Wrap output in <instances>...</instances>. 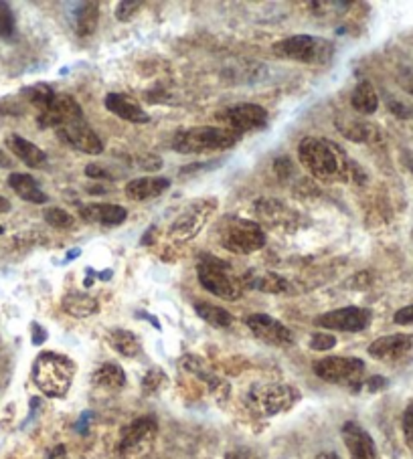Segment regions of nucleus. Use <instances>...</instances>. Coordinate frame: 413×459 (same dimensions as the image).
I'll return each mask as SVG.
<instances>
[{"mask_svg": "<svg viewBox=\"0 0 413 459\" xmlns=\"http://www.w3.org/2000/svg\"><path fill=\"white\" fill-rule=\"evenodd\" d=\"M105 109L116 114L118 118L130 122V124H148L150 122V116L148 111L138 103L132 96H126V94H107L105 99Z\"/></svg>", "mask_w": 413, "mask_h": 459, "instance_id": "nucleus-20", "label": "nucleus"}, {"mask_svg": "<svg viewBox=\"0 0 413 459\" xmlns=\"http://www.w3.org/2000/svg\"><path fill=\"white\" fill-rule=\"evenodd\" d=\"M243 286L245 288H255V290L266 292V294H284V292H288V281L284 277H279L274 271L257 273V271L251 269L243 277Z\"/></svg>", "mask_w": 413, "mask_h": 459, "instance_id": "nucleus-25", "label": "nucleus"}, {"mask_svg": "<svg viewBox=\"0 0 413 459\" xmlns=\"http://www.w3.org/2000/svg\"><path fill=\"white\" fill-rule=\"evenodd\" d=\"M92 381L96 387L105 389V391H120L126 387V372L116 362H103L102 366H98V370L92 374Z\"/></svg>", "mask_w": 413, "mask_h": 459, "instance_id": "nucleus-27", "label": "nucleus"}, {"mask_svg": "<svg viewBox=\"0 0 413 459\" xmlns=\"http://www.w3.org/2000/svg\"><path fill=\"white\" fill-rule=\"evenodd\" d=\"M79 217L85 223H96L105 227H118L128 219V211L120 204H107V202H89L79 206Z\"/></svg>", "mask_w": 413, "mask_h": 459, "instance_id": "nucleus-18", "label": "nucleus"}, {"mask_svg": "<svg viewBox=\"0 0 413 459\" xmlns=\"http://www.w3.org/2000/svg\"><path fill=\"white\" fill-rule=\"evenodd\" d=\"M57 136L67 144L69 148H73L77 152L92 154V156H98L103 152V142L100 140V136L87 126L85 118L59 128Z\"/></svg>", "mask_w": 413, "mask_h": 459, "instance_id": "nucleus-15", "label": "nucleus"}, {"mask_svg": "<svg viewBox=\"0 0 413 459\" xmlns=\"http://www.w3.org/2000/svg\"><path fill=\"white\" fill-rule=\"evenodd\" d=\"M298 156L302 166L318 180L346 182L352 178L354 162H350L343 148L328 138H302L298 144Z\"/></svg>", "mask_w": 413, "mask_h": 459, "instance_id": "nucleus-1", "label": "nucleus"}, {"mask_svg": "<svg viewBox=\"0 0 413 459\" xmlns=\"http://www.w3.org/2000/svg\"><path fill=\"white\" fill-rule=\"evenodd\" d=\"M255 209L260 211V215L272 225L275 229L284 231H296L298 229V221H300V215L292 209H288V204L275 200V198H266V200H260L255 204Z\"/></svg>", "mask_w": 413, "mask_h": 459, "instance_id": "nucleus-19", "label": "nucleus"}, {"mask_svg": "<svg viewBox=\"0 0 413 459\" xmlns=\"http://www.w3.org/2000/svg\"><path fill=\"white\" fill-rule=\"evenodd\" d=\"M8 186L14 191L17 197H21L27 202H33V204H43L47 202L49 197L41 191L39 182L34 180L31 174H23V172H12L8 176Z\"/></svg>", "mask_w": 413, "mask_h": 459, "instance_id": "nucleus-23", "label": "nucleus"}, {"mask_svg": "<svg viewBox=\"0 0 413 459\" xmlns=\"http://www.w3.org/2000/svg\"><path fill=\"white\" fill-rule=\"evenodd\" d=\"M12 166V162H10V158L0 150V168H10Z\"/></svg>", "mask_w": 413, "mask_h": 459, "instance_id": "nucleus-49", "label": "nucleus"}, {"mask_svg": "<svg viewBox=\"0 0 413 459\" xmlns=\"http://www.w3.org/2000/svg\"><path fill=\"white\" fill-rule=\"evenodd\" d=\"M314 374L322 378L324 383L359 391L363 385L365 362L361 359H350V356H326L314 362Z\"/></svg>", "mask_w": 413, "mask_h": 459, "instance_id": "nucleus-7", "label": "nucleus"}, {"mask_svg": "<svg viewBox=\"0 0 413 459\" xmlns=\"http://www.w3.org/2000/svg\"><path fill=\"white\" fill-rule=\"evenodd\" d=\"M371 318H373L371 310L348 306V308H339V310L318 316L314 324L324 330H335V332H363L365 328H369Z\"/></svg>", "mask_w": 413, "mask_h": 459, "instance_id": "nucleus-12", "label": "nucleus"}, {"mask_svg": "<svg viewBox=\"0 0 413 459\" xmlns=\"http://www.w3.org/2000/svg\"><path fill=\"white\" fill-rule=\"evenodd\" d=\"M215 209H217V198H199L189 202L174 217L172 225L169 227V237L174 243H184L195 239L211 219V215L215 213Z\"/></svg>", "mask_w": 413, "mask_h": 459, "instance_id": "nucleus-8", "label": "nucleus"}, {"mask_svg": "<svg viewBox=\"0 0 413 459\" xmlns=\"http://www.w3.org/2000/svg\"><path fill=\"white\" fill-rule=\"evenodd\" d=\"M33 332H34V334H33V342H34V344H41L43 340H47V332L41 328L39 324H33Z\"/></svg>", "mask_w": 413, "mask_h": 459, "instance_id": "nucleus-47", "label": "nucleus"}, {"mask_svg": "<svg viewBox=\"0 0 413 459\" xmlns=\"http://www.w3.org/2000/svg\"><path fill=\"white\" fill-rule=\"evenodd\" d=\"M165 372L160 370V368H152V370H148V374L144 376V381H142V387H144V391L146 393H156L158 389H160V385L165 383Z\"/></svg>", "mask_w": 413, "mask_h": 459, "instance_id": "nucleus-37", "label": "nucleus"}, {"mask_svg": "<svg viewBox=\"0 0 413 459\" xmlns=\"http://www.w3.org/2000/svg\"><path fill=\"white\" fill-rule=\"evenodd\" d=\"M43 219H45L47 225H51L55 229H73L75 227V217L69 215L67 211H63V209H57V206L45 209Z\"/></svg>", "mask_w": 413, "mask_h": 459, "instance_id": "nucleus-33", "label": "nucleus"}, {"mask_svg": "<svg viewBox=\"0 0 413 459\" xmlns=\"http://www.w3.org/2000/svg\"><path fill=\"white\" fill-rule=\"evenodd\" d=\"M17 29L14 12L8 2H0V39H10Z\"/></svg>", "mask_w": 413, "mask_h": 459, "instance_id": "nucleus-34", "label": "nucleus"}, {"mask_svg": "<svg viewBox=\"0 0 413 459\" xmlns=\"http://www.w3.org/2000/svg\"><path fill=\"white\" fill-rule=\"evenodd\" d=\"M6 146L23 164H27L29 168H43L47 164V154L36 144L29 142L27 138H23L19 134H10L6 138Z\"/></svg>", "mask_w": 413, "mask_h": 459, "instance_id": "nucleus-22", "label": "nucleus"}, {"mask_svg": "<svg viewBox=\"0 0 413 459\" xmlns=\"http://www.w3.org/2000/svg\"><path fill=\"white\" fill-rule=\"evenodd\" d=\"M195 312L199 314V318L206 322L209 326L219 330L229 328L233 324V316L231 312H227L225 308L221 306H213V303H206V301H197L195 303Z\"/></svg>", "mask_w": 413, "mask_h": 459, "instance_id": "nucleus-30", "label": "nucleus"}, {"mask_svg": "<svg viewBox=\"0 0 413 459\" xmlns=\"http://www.w3.org/2000/svg\"><path fill=\"white\" fill-rule=\"evenodd\" d=\"M217 120L225 122V128L245 134V131L266 128L268 124V111L257 103H237L229 105L223 111L217 114Z\"/></svg>", "mask_w": 413, "mask_h": 459, "instance_id": "nucleus-11", "label": "nucleus"}, {"mask_svg": "<svg viewBox=\"0 0 413 459\" xmlns=\"http://www.w3.org/2000/svg\"><path fill=\"white\" fill-rule=\"evenodd\" d=\"M249 398L255 405V409H260L264 415H279V413L290 411L300 401V391L294 389L292 385L272 383V385L255 387L249 394Z\"/></svg>", "mask_w": 413, "mask_h": 459, "instance_id": "nucleus-10", "label": "nucleus"}, {"mask_svg": "<svg viewBox=\"0 0 413 459\" xmlns=\"http://www.w3.org/2000/svg\"><path fill=\"white\" fill-rule=\"evenodd\" d=\"M225 459H257V456L249 449H233L225 456Z\"/></svg>", "mask_w": 413, "mask_h": 459, "instance_id": "nucleus-45", "label": "nucleus"}, {"mask_svg": "<svg viewBox=\"0 0 413 459\" xmlns=\"http://www.w3.org/2000/svg\"><path fill=\"white\" fill-rule=\"evenodd\" d=\"M277 59H288L306 65H324L335 55V45L322 36L314 34H292L277 41L272 47Z\"/></svg>", "mask_w": 413, "mask_h": 459, "instance_id": "nucleus-4", "label": "nucleus"}, {"mask_svg": "<svg viewBox=\"0 0 413 459\" xmlns=\"http://www.w3.org/2000/svg\"><path fill=\"white\" fill-rule=\"evenodd\" d=\"M389 109H391L395 116H399V118H410V116H412V111H410L403 103H399V101H389Z\"/></svg>", "mask_w": 413, "mask_h": 459, "instance_id": "nucleus-44", "label": "nucleus"}, {"mask_svg": "<svg viewBox=\"0 0 413 459\" xmlns=\"http://www.w3.org/2000/svg\"><path fill=\"white\" fill-rule=\"evenodd\" d=\"M337 346V338L332 334H326V332H316L312 334L310 338V348L316 350V352H324V350H330Z\"/></svg>", "mask_w": 413, "mask_h": 459, "instance_id": "nucleus-36", "label": "nucleus"}, {"mask_svg": "<svg viewBox=\"0 0 413 459\" xmlns=\"http://www.w3.org/2000/svg\"><path fill=\"white\" fill-rule=\"evenodd\" d=\"M140 8H142V2H138V0H122L116 6V19L122 23H128L132 17H136Z\"/></svg>", "mask_w": 413, "mask_h": 459, "instance_id": "nucleus-35", "label": "nucleus"}, {"mask_svg": "<svg viewBox=\"0 0 413 459\" xmlns=\"http://www.w3.org/2000/svg\"><path fill=\"white\" fill-rule=\"evenodd\" d=\"M85 174L89 178H112V174L100 164H87L85 166Z\"/></svg>", "mask_w": 413, "mask_h": 459, "instance_id": "nucleus-42", "label": "nucleus"}, {"mask_svg": "<svg viewBox=\"0 0 413 459\" xmlns=\"http://www.w3.org/2000/svg\"><path fill=\"white\" fill-rule=\"evenodd\" d=\"M77 120H83L79 103L71 96H59V94H55L51 103L36 114V124L41 128H53L55 131Z\"/></svg>", "mask_w": 413, "mask_h": 459, "instance_id": "nucleus-13", "label": "nucleus"}, {"mask_svg": "<svg viewBox=\"0 0 413 459\" xmlns=\"http://www.w3.org/2000/svg\"><path fill=\"white\" fill-rule=\"evenodd\" d=\"M266 233L260 223L249 219H233L227 221L219 235V243L223 249L237 253V255H251L266 247Z\"/></svg>", "mask_w": 413, "mask_h": 459, "instance_id": "nucleus-6", "label": "nucleus"}, {"mask_svg": "<svg viewBox=\"0 0 413 459\" xmlns=\"http://www.w3.org/2000/svg\"><path fill=\"white\" fill-rule=\"evenodd\" d=\"M393 322L399 324V326H410V324H413V303L412 306L401 308V310H397L395 316H393Z\"/></svg>", "mask_w": 413, "mask_h": 459, "instance_id": "nucleus-40", "label": "nucleus"}, {"mask_svg": "<svg viewBox=\"0 0 413 459\" xmlns=\"http://www.w3.org/2000/svg\"><path fill=\"white\" fill-rule=\"evenodd\" d=\"M403 435H405V443L413 451V405H410L403 413Z\"/></svg>", "mask_w": 413, "mask_h": 459, "instance_id": "nucleus-38", "label": "nucleus"}, {"mask_svg": "<svg viewBox=\"0 0 413 459\" xmlns=\"http://www.w3.org/2000/svg\"><path fill=\"white\" fill-rule=\"evenodd\" d=\"M247 328L253 332L255 338H260L262 342L270 344V346H292L294 344V334L288 326H284L279 320H275L268 314H251L245 318Z\"/></svg>", "mask_w": 413, "mask_h": 459, "instance_id": "nucleus-14", "label": "nucleus"}, {"mask_svg": "<svg viewBox=\"0 0 413 459\" xmlns=\"http://www.w3.org/2000/svg\"><path fill=\"white\" fill-rule=\"evenodd\" d=\"M241 140L237 131L217 126H199L178 131L174 136L172 148L180 154H206V152H221L233 148Z\"/></svg>", "mask_w": 413, "mask_h": 459, "instance_id": "nucleus-3", "label": "nucleus"}, {"mask_svg": "<svg viewBox=\"0 0 413 459\" xmlns=\"http://www.w3.org/2000/svg\"><path fill=\"white\" fill-rule=\"evenodd\" d=\"M367 391L369 393H377V391H381V389H385L387 387V381L383 378V376H371L369 381H367Z\"/></svg>", "mask_w": 413, "mask_h": 459, "instance_id": "nucleus-43", "label": "nucleus"}, {"mask_svg": "<svg viewBox=\"0 0 413 459\" xmlns=\"http://www.w3.org/2000/svg\"><path fill=\"white\" fill-rule=\"evenodd\" d=\"M100 4L98 2H79L73 10V29L79 36H89L98 27Z\"/></svg>", "mask_w": 413, "mask_h": 459, "instance_id": "nucleus-24", "label": "nucleus"}, {"mask_svg": "<svg viewBox=\"0 0 413 459\" xmlns=\"http://www.w3.org/2000/svg\"><path fill=\"white\" fill-rule=\"evenodd\" d=\"M413 350V336L412 334H391L377 338L369 346V354L373 359L383 362H393L407 356Z\"/></svg>", "mask_w": 413, "mask_h": 459, "instance_id": "nucleus-17", "label": "nucleus"}, {"mask_svg": "<svg viewBox=\"0 0 413 459\" xmlns=\"http://www.w3.org/2000/svg\"><path fill=\"white\" fill-rule=\"evenodd\" d=\"M21 98L25 99L29 105H33L36 114H39L41 109H45L51 103V99L55 98V92L47 83H34L31 87L21 89Z\"/></svg>", "mask_w": 413, "mask_h": 459, "instance_id": "nucleus-31", "label": "nucleus"}, {"mask_svg": "<svg viewBox=\"0 0 413 459\" xmlns=\"http://www.w3.org/2000/svg\"><path fill=\"white\" fill-rule=\"evenodd\" d=\"M10 209H12V204H10V200H8V198L0 197V215H2V213H8V211H10Z\"/></svg>", "mask_w": 413, "mask_h": 459, "instance_id": "nucleus-48", "label": "nucleus"}, {"mask_svg": "<svg viewBox=\"0 0 413 459\" xmlns=\"http://www.w3.org/2000/svg\"><path fill=\"white\" fill-rule=\"evenodd\" d=\"M2 233H4V227H2V225H0V235H2Z\"/></svg>", "mask_w": 413, "mask_h": 459, "instance_id": "nucleus-51", "label": "nucleus"}, {"mask_svg": "<svg viewBox=\"0 0 413 459\" xmlns=\"http://www.w3.org/2000/svg\"><path fill=\"white\" fill-rule=\"evenodd\" d=\"M350 105H352L354 111H359V114H363V116H371V114L377 111L379 96L371 81L361 79V81L354 85L352 96H350Z\"/></svg>", "mask_w": 413, "mask_h": 459, "instance_id": "nucleus-26", "label": "nucleus"}, {"mask_svg": "<svg viewBox=\"0 0 413 459\" xmlns=\"http://www.w3.org/2000/svg\"><path fill=\"white\" fill-rule=\"evenodd\" d=\"M171 189V180L165 176H140L126 184L124 193L130 200H150L160 197Z\"/></svg>", "mask_w": 413, "mask_h": 459, "instance_id": "nucleus-21", "label": "nucleus"}, {"mask_svg": "<svg viewBox=\"0 0 413 459\" xmlns=\"http://www.w3.org/2000/svg\"><path fill=\"white\" fill-rule=\"evenodd\" d=\"M61 306L73 318H89V316L98 314V310H100V303L96 297L87 294H77V292L65 295Z\"/></svg>", "mask_w": 413, "mask_h": 459, "instance_id": "nucleus-29", "label": "nucleus"}, {"mask_svg": "<svg viewBox=\"0 0 413 459\" xmlns=\"http://www.w3.org/2000/svg\"><path fill=\"white\" fill-rule=\"evenodd\" d=\"M337 126H339V130L343 131V136H346V138L352 140V142H359V144H361V142H371L379 134L375 126L365 124V122H357V120L346 122V124H337Z\"/></svg>", "mask_w": 413, "mask_h": 459, "instance_id": "nucleus-32", "label": "nucleus"}, {"mask_svg": "<svg viewBox=\"0 0 413 459\" xmlns=\"http://www.w3.org/2000/svg\"><path fill=\"white\" fill-rule=\"evenodd\" d=\"M75 376V362L59 352H41L33 362V383L43 394L63 398Z\"/></svg>", "mask_w": 413, "mask_h": 459, "instance_id": "nucleus-2", "label": "nucleus"}, {"mask_svg": "<svg viewBox=\"0 0 413 459\" xmlns=\"http://www.w3.org/2000/svg\"><path fill=\"white\" fill-rule=\"evenodd\" d=\"M197 277L209 294L217 295L221 299H237L245 288L243 279L231 271L229 263L209 253L201 255L197 261Z\"/></svg>", "mask_w": 413, "mask_h": 459, "instance_id": "nucleus-5", "label": "nucleus"}, {"mask_svg": "<svg viewBox=\"0 0 413 459\" xmlns=\"http://www.w3.org/2000/svg\"><path fill=\"white\" fill-rule=\"evenodd\" d=\"M274 170L275 174L284 180V178H288V176L294 172V164H292V160H290L288 156H279L274 162Z\"/></svg>", "mask_w": 413, "mask_h": 459, "instance_id": "nucleus-39", "label": "nucleus"}, {"mask_svg": "<svg viewBox=\"0 0 413 459\" xmlns=\"http://www.w3.org/2000/svg\"><path fill=\"white\" fill-rule=\"evenodd\" d=\"M107 340H109V346H112L118 354H122V356H126V359H134V356H138V354L142 352V342H140V338H138L134 332H130V330H112L109 336H107Z\"/></svg>", "mask_w": 413, "mask_h": 459, "instance_id": "nucleus-28", "label": "nucleus"}, {"mask_svg": "<svg viewBox=\"0 0 413 459\" xmlns=\"http://www.w3.org/2000/svg\"><path fill=\"white\" fill-rule=\"evenodd\" d=\"M140 166H142L144 170H148V172H154V170H160V168H162V160H160L158 156H154V154H146V156L140 158Z\"/></svg>", "mask_w": 413, "mask_h": 459, "instance_id": "nucleus-41", "label": "nucleus"}, {"mask_svg": "<svg viewBox=\"0 0 413 459\" xmlns=\"http://www.w3.org/2000/svg\"><path fill=\"white\" fill-rule=\"evenodd\" d=\"M316 459H339V456H337V453H328V451H326V453H320V456H318Z\"/></svg>", "mask_w": 413, "mask_h": 459, "instance_id": "nucleus-50", "label": "nucleus"}, {"mask_svg": "<svg viewBox=\"0 0 413 459\" xmlns=\"http://www.w3.org/2000/svg\"><path fill=\"white\" fill-rule=\"evenodd\" d=\"M156 433H158V421L154 417L146 415V417L134 419L130 425H126L122 429L120 443H118L120 458L134 459L140 453H144L152 445Z\"/></svg>", "mask_w": 413, "mask_h": 459, "instance_id": "nucleus-9", "label": "nucleus"}, {"mask_svg": "<svg viewBox=\"0 0 413 459\" xmlns=\"http://www.w3.org/2000/svg\"><path fill=\"white\" fill-rule=\"evenodd\" d=\"M45 459H69L67 447H65V445H55V447L47 453Z\"/></svg>", "mask_w": 413, "mask_h": 459, "instance_id": "nucleus-46", "label": "nucleus"}, {"mask_svg": "<svg viewBox=\"0 0 413 459\" xmlns=\"http://www.w3.org/2000/svg\"><path fill=\"white\" fill-rule=\"evenodd\" d=\"M341 435L350 459H377V447L373 437L359 423L346 421L341 429Z\"/></svg>", "mask_w": 413, "mask_h": 459, "instance_id": "nucleus-16", "label": "nucleus"}]
</instances>
